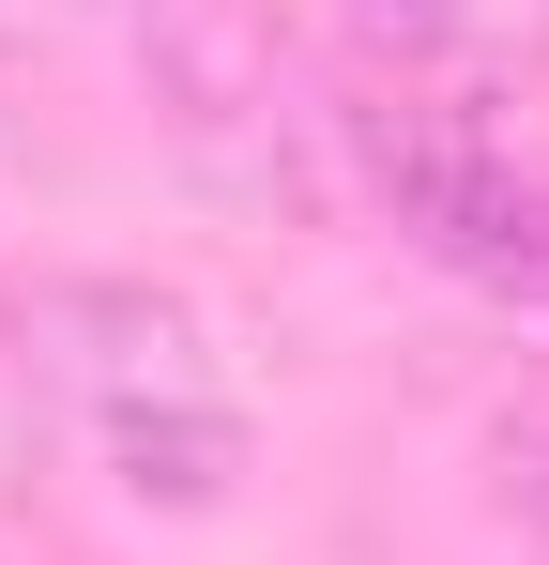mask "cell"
I'll return each instance as SVG.
<instances>
[{
	"label": "cell",
	"instance_id": "1",
	"mask_svg": "<svg viewBox=\"0 0 549 565\" xmlns=\"http://www.w3.org/2000/svg\"><path fill=\"white\" fill-rule=\"evenodd\" d=\"M46 321H62V382L92 413V459L122 473L138 504H229L245 397L214 382V352H198V321L169 290H62Z\"/></svg>",
	"mask_w": 549,
	"mask_h": 565
},
{
	"label": "cell",
	"instance_id": "2",
	"mask_svg": "<svg viewBox=\"0 0 549 565\" xmlns=\"http://www.w3.org/2000/svg\"><path fill=\"white\" fill-rule=\"evenodd\" d=\"M366 138V184L397 199V230L443 260V276L504 290V306H549V184L443 93H366L352 107Z\"/></svg>",
	"mask_w": 549,
	"mask_h": 565
},
{
	"label": "cell",
	"instance_id": "3",
	"mask_svg": "<svg viewBox=\"0 0 549 565\" xmlns=\"http://www.w3.org/2000/svg\"><path fill=\"white\" fill-rule=\"evenodd\" d=\"M107 31H122L153 122L183 138V169H214L245 199H305V138H290V93H274L260 0H107Z\"/></svg>",
	"mask_w": 549,
	"mask_h": 565
},
{
	"label": "cell",
	"instance_id": "4",
	"mask_svg": "<svg viewBox=\"0 0 549 565\" xmlns=\"http://www.w3.org/2000/svg\"><path fill=\"white\" fill-rule=\"evenodd\" d=\"M428 62H549V0H366Z\"/></svg>",
	"mask_w": 549,
	"mask_h": 565
},
{
	"label": "cell",
	"instance_id": "5",
	"mask_svg": "<svg viewBox=\"0 0 549 565\" xmlns=\"http://www.w3.org/2000/svg\"><path fill=\"white\" fill-rule=\"evenodd\" d=\"M504 489H519V520L549 535V428H535V444H504Z\"/></svg>",
	"mask_w": 549,
	"mask_h": 565
}]
</instances>
